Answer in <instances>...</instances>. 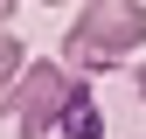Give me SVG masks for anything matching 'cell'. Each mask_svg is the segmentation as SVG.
Instances as JSON below:
<instances>
[{"label":"cell","mask_w":146,"mask_h":139,"mask_svg":"<svg viewBox=\"0 0 146 139\" xmlns=\"http://www.w3.org/2000/svg\"><path fill=\"white\" fill-rule=\"evenodd\" d=\"M7 21H14V0H0V28H7Z\"/></svg>","instance_id":"5"},{"label":"cell","mask_w":146,"mask_h":139,"mask_svg":"<svg viewBox=\"0 0 146 139\" xmlns=\"http://www.w3.org/2000/svg\"><path fill=\"white\" fill-rule=\"evenodd\" d=\"M21 70H28L21 35H7V28H0V104H14V83H21Z\"/></svg>","instance_id":"4"},{"label":"cell","mask_w":146,"mask_h":139,"mask_svg":"<svg viewBox=\"0 0 146 139\" xmlns=\"http://www.w3.org/2000/svg\"><path fill=\"white\" fill-rule=\"evenodd\" d=\"M56 139H104V111H98V91H90V83H77V97L63 104Z\"/></svg>","instance_id":"3"},{"label":"cell","mask_w":146,"mask_h":139,"mask_svg":"<svg viewBox=\"0 0 146 139\" xmlns=\"http://www.w3.org/2000/svg\"><path fill=\"white\" fill-rule=\"evenodd\" d=\"M77 77L84 70H70L56 56H42V63H28L21 70V83H14V125H21V139H49L56 132V118H63V104L77 97Z\"/></svg>","instance_id":"2"},{"label":"cell","mask_w":146,"mask_h":139,"mask_svg":"<svg viewBox=\"0 0 146 139\" xmlns=\"http://www.w3.org/2000/svg\"><path fill=\"white\" fill-rule=\"evenodd\" d=\"M42 7H70V0H42Z\"/></svg>","instance_id":"7"},{"label":"cell","mask_w":146,"mask_h":139,"mask_svg":"<svg viewBox=\"0 0 146 139\" xmlns=\"http://www.w3.org/2000/svg\"><path fill=\"white\" fill-rule=\"evenodd\" d=\"M146 49V7L139 0H90L77 14V28L63 35V63L70 70H111Z\"/></svg>","instance_id":"1"},{"label":"cell","mask_w":146,"mask_h":139,"mask_svg":"<svg viewBox=\"0 0 146 139\" xmlns=\"http://www.w3.org/2000/svg\"><path fill=\"white\" fill-rule=\"evenodd\" d=\"M139 97H146V63H139Z\"/></svg>","instance_id":"6"}]
</instances>
